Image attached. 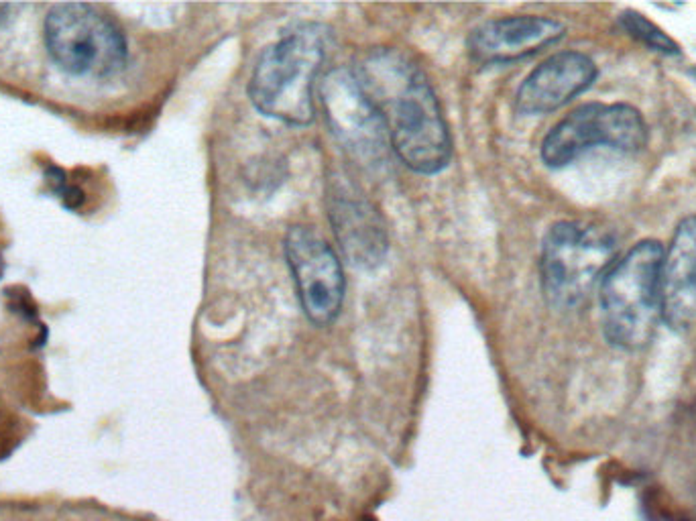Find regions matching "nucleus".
I'll use <instances>...</instances> for the list:
<instances>
[{
    "label": "nucleus",
    "instance_id": "39448f33",
    "mask_svg": "<svg viewBox=\"0 0 696 521\" xmlns=\"http://www.w3.org/2000/svg\"><path fill=\"white\" fill-rule=\"evenodd\" d=\"M45 45L53 62L72 76L108 78L127 64V39L92 5H57L45 19Z\"/></svg>",
    "mask_w": 696,
    "mask_h": 521
},
{
    "label": "nucleus",
    "instance_id": "f257e3e1",
    "mask_svg": "<svg viewBox=\"0 0 696 521\" xmlns=\"http://www.w3.org/2000/svg\"><path fill=\"white\" fill-rule=\"evenodd\" d=\"M353 74L375 104L397 157L418 173L442 171L452 143L426 74L395 49L369 51Z\"/></svg>",
    "mask_w": 696,
    "mask_h": 521
},
{
    "label": "nucleus",
    "instance_id": "0eeeda50",
    "mask_svg": "<svg viewBox=\"0 0 696 521\" xmlns=\"http://www.w3.org/2000/svg\"><path fill=\"white\" fill-rule=\"evenodd\" d=\"M285 257L310 322L318 326L334 322L342 308L346 283L332 247L312 228L294 226L285 237Z\"/></svg>",
    "mask_w": 696,
    "mask_h": 521
},
{
    "label": "nucleus",
    "instance_id": "1a4fd4ad",
    "mask_svg": "<svg viewBox=\"0 0 696 521\" xmlns=\"http://www.w3.org/2000/svg\"><path fill=\"white\" fill-rule=\"evenodd\" d=\"M597 76V64L589 55L580 51L554 53L519 86L515 106L521 114L554 112L589 90Z\"/></svg>",
    "mask_w": 696,
    "mask_h": 521
},
{
    "label": "nucleus",
    "instance_id": "f8f14e48",
    "mask_svg": "<svg viewBox=\"0 0 696 521\" xmlns=\"http://www.w3.org/2000/svg\"><path fill=\"white\" fill-rule=\"evenodd\" d=\"M662 318L676 332L696 324V214L678 224L664 251Z\"/></svg>",
    "mask_w": 696,
    "mask_h": 521
},
{
    "label": "nucleus",
    "instance_id": "9b49d317",
    "mask_svg": "<svg viewBox=\"0 0 696 521\" xmlns=\"http://www.w3.org/2000/svg\"><path fill=\"white\" fill-rule=\"evenodd\" d=\"M330 224L342 253L359 269L383 263L387 233L377 208L351 190H336L330 196Z\"/></svg>",
    "mask_w": 696,
    "mask_h": 521
},
{
    "label": "nucleus",
    "instance_id": "ddd939ff",
    "mask_svg": "<svg viewBox=\"0 0 696 521\" xmlns=\"http://www.w3.org/2000/svg\"><path fill=\"white\" fill-rule=\"evenodd\" d=\"M621 27L640 43H644L648 49H654L664 55H680L678 43L664 33L656 23L646 19L642 13L637 11H625L621 15Z\"/></svg>",
    "mask_w": 696,
    "mask_h": 521
},
{
    "label": "nucleus",
    "instance_id": "4468645a",
    "mask_svg": "<svg viewBox=\"0 0 696 521\" xmlns=\"http://www.w3.org/2000/svg\"><path fill=\"white\" fill-rule=\"evenodd\" d=\"M11 11H15L13 5H0V25L11 19Z\"/></svg>",
    "mask_w": 696,
    "mask_h": 521
},
{
    "label": "nucleus",
    "instance_id": "7ed1b4c3",
    "mask_svg": "<svg viewBox=\"0 0 696 521\" xmlns=\"http://www.w3.org/2000/svg\"><path fill=\"white\" fill-rule=\"evenodd\" d=\"M324 64V35L308 25L269 45L253 70L249 98L255 108L287 125H308L314 119V88Z\"/></svg>",
    "mask_w": 696,
    "mask_h": 521
},
{
    "label": "nucleus",
    "instance_id": "9d476101",
    "mask_svg": "<svg viewBox=\"0 0 696 521\" xmlns=\"http://www.w3.org/2000/svg\"><path fill=\"white\" fill-rule=\"evenodd\" d=\"M564 37V25L536 15L493 19L469 37V51L479 64H509L524 60Z\"/></svg>",
    "mask_w": 696,
    "mask_h": 521
},
{
    "label": "nucleus",
    "instance_id": "f03ea898",
    "mask_svg": "<svg viewBox=\"0 0 696 521\" xmlns=\"http://www.w3.org/2000/svg\"><path fill=\"white\" fill-rule=\"evenodd\" d=\"M664 247L642 241L617 259L601 279V326L609 344L637 351L654 338L662 318Z\"/></svg>",
    "mask_w": 696,
    "mask_h": 521
},
{
    "label": "nucleus",
    "instance_id": "6e6552de",
    "mask_svg": "<svg viewBox=\"0 0 696 521\" xmlns=\"http://www.w3.org/2000/svg\"><path fill=\"white\" fill-rule=\"evenodd\" d=\"M322 104L334 135L363 157L383 155L389 143L375 104L351 70L330 72L320 86Z\"/></svg>",
    "mask_w": 696,
    "mask_h": 521
},
{
    "label": "nucleus",
    "instance_id": "20e7f679",
    "mask_svg": "<svg viewBox=\"0 0 696 521\" xmlns=\"http://www.w3.org/2000/svg\"><path fill=\"white\" fill-rule=\"evenodd\" d=\"M615 253V237L599 224L583 220L552 224L542 241L540 257L548 304L558 310L578 308L615 263Z\"/></svg>",
    "mask_w": 696,
    "mask_h": 521
},
{
    "label": "nucleus",
    "instance_id": "423d86ee",
    "mask_svg": "<svg viewBox=\"0 0 696 521\" xmlns=\"http://www.w3.org/2000/svg\"><path fill=\"white\" fill-rule=\"evenodd\" d=\"M648 143L642 112L629 104L591 102L564 117L542 141V159L550 167H566L595 147L637 153Z\"/></svg>",
    "mask_w": 696,
    "mask_h": 521
}]
</instances>
